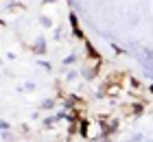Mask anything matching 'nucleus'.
<instances>
[{
  "label": "nucleus",
  "mask_w": 153,
  "mask_h": 142,
  "mask_svg": "<svg viewBox=\"0 0 153 142\" xmlns=\"http://www.w3.org/2000/svg\"><path fill=\"white\" fill-rule=\"evenodd\" d=\"M33 55H46V39L37 37L35 44H33Z\"/></svg>",
  "instance_id": "f257e3e1"
},
{
  "label": "nucleus",
  "mask_w": 153,
  "mask_h": 142,
  "mask_svg": "<svg viewBox=\"0 0 153 142\" xmlns=\"http://www.w3.org/2000/svg\"><path fill=\"white\" fill-rule=\"evenodd\" d=\"M70 26H72V33H74L79 39H85V37H83V33L79 31V22H76V16H74V13H70Z\"/></svg>",
  "instance_id": "f03ea898"
},
{
  "label": "nucleus",
  "mask_w": 153,
  "mask_h": 142,
  "mask_svg": "<svg viewBox=\"0 0 153 142\" xmlns=\"http://www.w3.org/2000/svg\"><path fill=\"white\" fill-rule=\"evenodd\" d=\"M85 51H88V57L90 59H94V61H99V53H96V48L90 44V42L85 39Z\"/></svg>",
  "instance_id": "7ed1b4c3"
},
{
  "label": "nucleus",
  "mask_w": 153,
  "mask_h": 142,
  "mask_svg": "<svg viewBox=\"0 0 153 142\" xmlns=\"http://www.w3.org/2000/svg\"><path fill=\"white\" fill-rule=\"evenodd\" d=\"M55 107V98H44L42 101V109H53Z\"/></svg>",
  "instance_id": "20e7f679"
},
{
  "label": "nucleus",
  "mask_w": 153,
  "mask_h": 142,
  "mask_svg": "<svg viewBox=\"0 0 153 142\" xmlns=\"http://www.w3.org/2000/svg\"><path fill=\"white\" fill-rule=\"evenodd\" d=\"M83 77H85V79H94V77H96V70H94V68L83 70Z\"/></svg>",
  "instance_id": "39448f33"
},
{
  "label": "nucleus",
  "mask_w": 153,
  "mask_h": 142,
  "mask_svg": "<svg viewBox=\"0 0 153 142\" xmlns=\"http://www.w3.org/2000/svg\"><path fill=\"white\" fill-rule=\"evenodd\" d=\"M134 114H136V116H142V114H144V105H142V103L134 105Z\"/></svg>",
  "instance_id": "423d86ee"
},
{
  "label": "nucleus",
  "mask_w": 153,
  "mask_h": 142,
  "mask_svg": "<svg viewBox=\"0 0 153 142\" xmlns=\"http://www.w3.org/2000/svg\"><path fill=\"white\" fill-rule=\"evenodd\" d=\"M55 120H57V116H51V118H44V127H53Z\"/></svg>",
  "instance_id": "0eeeda50"
},
{
  "label": "nucleus",
  "mask_w": 153,
  "mask_h": 142,
  "mask_svg": "<svg viewBox=\"0 0 153 142\" xmlns=\"http://www.w3.org/2000/svg\"><path fill=\"white\" fill-rule=\"evenodd\" d=\"M74 59H76V57L70 55V57H66V59H64V63H66V66H70V63H74Z\"/></svg>",
  "instance_id": "6e6552de"
},
{
  "label": "nucleus",
  "mask_w": 153,
  "mask_h": 142,
  "mask_svg": "<svg viewBox=\"0 0 153 142\" xmlns=\"http://www.w3.org/2000/svg\"><path fill=\"white\" fill-rule=\"evenodd\" d=\"M53 22H51V20H48V18H42V26H51Z\"/></svg>",
  "instance_id": "1a4fd4ad"
},
{
  "label": "nucleus",
  "mask_w": 153,
  "mask_h": 142,
  "mask_svg": "<svg viewBox=\"0 0 153 142\" xmlns=\"http://www.w3.org/2000/svg\"><path fill=\"white\" fill-rule=\"evenodd\" d=\"M37 63H39V66H42V68H46V70H51V63H48V61H37Z\"/></svg>",
  "instance_id": "9d476101"
},
{
  "label": "nucleus",
  "mask_w": 153,
  "mask_h": 142,
  "mask_svg": "<svg viewBox=\"0 0 153 142\" xmlns=\"http://www.w3.org/2000/svg\"><path fill=\"white\" fill-rule=\"evenodd\" d=\"M0 127H2V131H9V127H11V125L7 123V120H2V125H0Z\"/></svg>",
  "instance_id": "9b49d317"
},
{
  "label": "nucleus",
  "mask_w": 153,
  "mask_h": 142,
  "mask_svg": "<svg viewBox=\"0 0 153 142\" xmlns=\"http://www.w3.org/2000/svg\"><path fill=\"white\" fill-rule=\"evenodd\" d=\"M149 92H151V94H153V83H151V85H149Z\"/></svg>",
  "instance_id": "f8f14e48"
},
{
  "label": "nucleus",
  "mask_w": 153,
  "mask_h": 142,
  "mask_svg": "<svg viewBox=\"0 0 153 142\" xmlns=\"http://www.w3.org/2000/svg\"><path fill=\"white\" fill-rule=\"evenodd\" d=\"M44 2H46V4H51V2H55V0H44Z\"/></svg>",
  "instance_id": "ddd939ff"
}]
</instances>
